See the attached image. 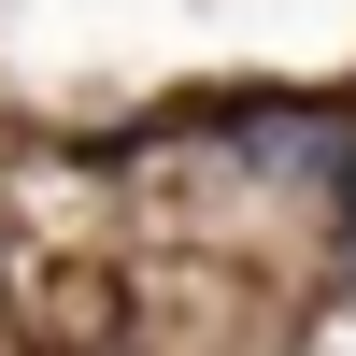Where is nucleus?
<instances>
[{
  "mask_svg": "<svg viewBox=\"0 0 356 356\" xmlns=\"http://www.w3.org/2000/svg\"><path fill=\"white\" fill-rule=\"evenodd\" d=\"M342 228H356V186H342Z\"/></svg>",
  "mask_w": 356,
  "mask_h": 356,
  "instance_id": "1",
  "label": "nucleus"
}]
</instances>
